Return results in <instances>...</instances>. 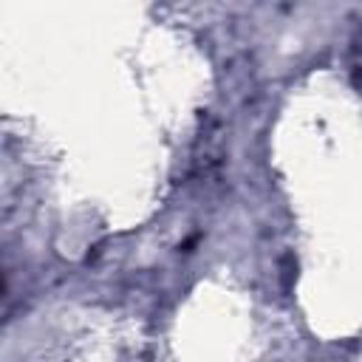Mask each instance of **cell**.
Instances as JSON below:
<instances>
[{
    "instance_id": "cell-1",
    "label": "cell",
    "mask_w": 362,
    "mask_h": 362,
    "mask_svg": "<svg viewBox=\"0 0 362 362\" xmlns=\"http://www.w3.org/2000/svg\"><path fill=\"white\" fill-rule=\"evenodd\" d=\"M354 79L362 88V37L354 42Z\"/></svg>"
}]
</instances>
